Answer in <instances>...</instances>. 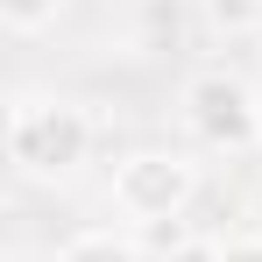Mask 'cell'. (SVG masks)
<instances>
[{"label":"cell","instance_id":"2","mask_svg":"<svg viewBox=\"0 0 262 262\" xmlns=\"http://www.w3.org/2000/svg\"><path fill=\"white\" fill-rule=\"evenodd\" d=\"M191 199H199V163L184 149H128L114 163V213L135 220V227L184 220Z\"/></svg>","mask_w":262,"mask_h":262},{"label":"cell","instance_id":"7","mask_svg":"<svg viewBox=\"0 0 262 262\" xmlns=\"http://www.w3.org/2000/svg\"><path fill=\"white\" fill-rule=\"evenodd\" d=\"M163 262H227V241H213V234H191L184 248H170Z\"/></svg>","mask_w":262,"mask_h":262},{"label":"cell","instance_id":"3","mask_svg":"<svg viewBox=\"0 0 262 262\" xmlns=\"http://www.w3.org/2000/svg\"><path fill=\"white\" fill-rule=\"evenodd\" d=\"M177 106H184V128L199 135L206 149L234 156V149H255L262 142V99L234 71H191L184 92H177Z\"/></svg>","mask_w":262,"mask_h":262},{"label":"cell","instance_id":"9","mask_svg":"<svg viewBox=\"0 0 262 262\" xmlns=\"http://www.w3.org/2000/svg\"><path fill=\"white\" fill-rule=\"evenodd\" d=\"M255 36H262V29H255Z\"/></svg>","mask_w":262,"mask_h":262},{"label":"cell","instance_id":"6","mask_svg":"<svg viewBox=\"0 0 262 262\" xmlns=\"http://www.w3.org/2000/svg\"><path fill=\"white\" fill-rule=\"evenodd\" d=\"M57 14H64V0H0V29L7 36H43Z\"/></svg>","mask_w":262,"mask_h":262},{"label":"cell","instance_id":"1","mask_svg":"<svg viewBox=\"0 0 262 262\" xmlns=\"http://www.w3.org/2000/svg\"><path fill=\"white\" fill-rule=\"evenodd\" d=\"M92 142V114L78 99H57V92H21L14 106H7V163L21 177H36V184H64V177L85 170Z\"/></svg>","mask_w":262,"mask_h":262},{"label":"cell","instance_id":"4","mask_svg":"<svg viewBox=\"0 0 262 262\" xmlns=\"http://www.w3.org/2000/svg\"><path fill=\"white\" fill-rule=\"evenodd\" d=\"M57 262H142V241L114 234V227H85V234H71L57 248Z\"/></svg>","mask_w":262,"mask_h":262},{"label":"cell","instance_id":"8","mask_svg":"<svg viewBox=\"0 0 262 262\" xmlns=\"http://www.w3.org/2000/svg\"><path fill=\"white\" fill-rule=\"evenodd\" d=\"M227 262H262V234H234L227 241Z\"/></svg>","mask_w":262,"mask_h":262},{"label":"cell","instance_id":"5","mask_svg":"<svg viewBox=\"0 0 262 262\" xmlns=\"http://www.w3.org/2000/svg\"><path fill=\"white\" fill-rule=\"evenodd\" d=\"M199 21L213 36H255L262 29V0H199Z\"/></svg>","mask_w":262,"mask_h":262},{"label":"cell","instance_id":"10","mask_svg":"<svg viewBox=\"0 0 262 262\" xmlns=\"http://www.w3.org/2000/svg\"><path fill=\"white\" fill-rule=\"evenodd\" d=\"M255 149H262V142H255Z\"/></svg>","mask_w":262,"mask_h":262}]
</instances>
